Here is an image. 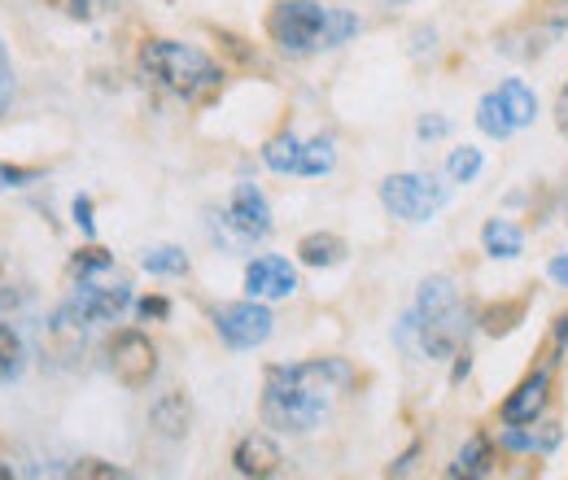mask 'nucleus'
Returning <instances> with one entry per match:
<instances>
[{
  "instance_id": "aec40b11",
  "label": "nucleus",
  "mask_w": 568,
  "mask_h": 480,
  "mask_svg": "<svg viewBox=\"0 0 568 480\" xmlns=\"http://www.w3.org/2000/svg\"><path fill=\"white\" fill-rule=\"evenodd\" d=\"M477 127L490 140H507L516 132L511 119H507V110H503V101H498V92H486V96L477 101Z\"/></svg>"
},
{
  "instance_id": "1a4fd4ad",
  "label": "nucleus",
  "mask_w": 568,
  "mask_h": 480,
  "mask_svg": "<svg viewBox=\"0 0 568 480\" xmlns=\"http://www.w3.org/2000/svg\"><path fill=\"white\" fill-rule=\"evenodd\" d=\"M110 376H114L123 389H132V394L149 389L153 376H158V345L149 341L144 333H136V328L119 333V337L110 341Z\"/></svg>"
},
{
  "instance_id": "58836bf2",
  "label": "nucleus",
  "mask_w": 568,
  "mask_h": 480,
  "mask_svg": "<svg viewBox=\"0 0 568 480\" xmlns=\"http://www.w3.org/2000/svg\"><path fill=\"white\" fill-rule=\"evenodd\" d=\"M389 4H412V0H389Z\"/></svg>"
},
{
  "instance_id": "bb28decb",
  "label": "nucleus",
  "mask_w": 568,
  "mask_h": 480,
  "mask_svg": "<svg viewBox=\"0 0 568 480\" xmlns=\"http://www.w3.org/2000/svg\"><path fill=\"white\" fill-rule=\"evenodd\" d=\"M22 302V279L13 272V263L0 254V310H13Z\"/></svg>"
},
{
  "instance_id": "6ab92c4d",
  "label": "nucleus",
  "mask_w": 568,
  "mask_h": 480,
  "mask_svg": "<svg viewBox=\"0 0 568 480\" xmlns=\"http://www.w3.org/2000/svg\"><path fill=\"white\" fill-rule=\"evenodd\" d=\"M495 472V441L486 432L468 437L450 463V477H490Z\"/></svg>"
},
{
  "instance_id": "c85d7f7f",
  "label": "nucleus",
  "mask_w": 568,
  "mask_h": 480,
  "mask_svg": "<svg viewBox=\"0 0 568 480\" xmlns=\"http://www.w3.org/2000/svg\"><path fill=\"white\" fill-rule=\"evenodd\" d=\"M36 180H40L36 166H9V162H0V193H4V188H27V184H36Z\"/></svg>"
},
{
  "instance_id": "f03ea898",
  "label": "nucleus",
  "mask_w": 568,
  "mask_h": 480,
  "mask_svg": "<svg viewBox=\"0 0 568 480\" xmlns=\"http://www.w3.org/2000/svg\"><path fill=\"white\" fill-rule=\"evenodd\" d=\"M363 31L351 9H328L315 0H276L267 9V35L288 58H311L324 49H342L351 35Z\"/></svg>"
},
{
  "instance_id": "20e7f679",
  "label": "nucleus",
  "mask_w": 568,
  "mask_h": 480,
  "mask_svg": "<svg viewBox=\"0 0 568 480\" xmlns=\"http://www.w3.org/2000/svg\"><path fill=\"white\" fill-rule=\"evenodd\" d=\"M141 70L162 92L180 96L184 105H211L223 92V67L202 49L180 44V40H144Z\"/></svg>"
},
{
  "instance_id": "7c9ffc66",
  "label": "nucleus",
  "mask_w": 568,
  "mask_h": 480,
  "mask_svg": "<svg viewBox=\"0 0 568 480\" xmlns=\"http://www.w3.org/2000/svg\"><path fill=\"white\" fill-rule=\"evenodd\" d=\"M136 315H141L144 324H149V319H166V315H171V302H166V297H141V302H136Z\"/></svg>"
},
{
  "instance_id": "412c9836",
  "label": "nucleus",
  "mask_w": 568,
  "mask_h": 480,
  "mask_svg": "<svg viewBox=\"0 0 568 480\" xmlns=\"http://www.w3.org/2000/svg\"><path fill=\"white\" fill-rule=\"evenodd\" d=\"M481 166H486V153L473 149V144H459V149H450V157H446L450 184H473V180L481 175Z\"/></svg>"
},
{
  "instance_id": "f257e3e1",
  "label": "nucleus",
  "mask_w": 568,
  "mask_h": 480,
  "mask_svg": "<svg viewBox=\"0 0 568 480\" xmlns=\"http://www.w3.org/2000/svg\"><path fill=\"white\" fill-rule=\"evenodd\" d=\"M355 385L351 362L342 358H311V362H288L267 367L263 380V419L281 432H311L324 423L333 407V394Z\"/></svg>"
},
{
  "instance_id": "39448f33",
  "label": "nucleus",
  "mask_w": 568,
  "mask_h": 480,
  "mask_svg": "<svg viewBox=\"0 0 568 480\" xmlns=\"http://www.w3.org/2000/svg\"><path fill=\"white\" fill-rule=\"evenodd\" d=\"M381 202L394 218L403 223H433L442 210L450 206V188L437 184L433 175H416V171H403V175H389L381 184Z\"/></svg>"
},
{
  "instance_id": "ea45409f",
  "label": "nucleus",
  "mask_w": 568,
  "mask_h": 480,
  "mask_svg": "<svg viewBox=\"0 0 568 480\" xmlns=\"http://www.w3.org/2000/svg\"><path fill=\"white\" fill-rule=\"evenodd\" d=\"M565 214H568V202H565Z\"/></svg>"
},
{
  "instance_id": "4c0bfd02",
  "label": "nucleus",
  "mask_w": 568,
  "mask_h": 480,
  "mask_svg": "<svg viewBox=\"0 0 568 480\" xmlns=\"http://www.w3.org/2000/svg\"><path fill=\"white\" fill-rule=\"evenodd\" d=\"M13 477V468H9V463H0V480H9Z\"/></svg>"
},
{
  "instance_id": "a878e982",
  "label": "nucleus",
  "mask_w": 568,
  "mask_h": 480,
  "mask_svg": "<svg viewBox=\"0 0 568 480\" xmlns=\"http://www.w3.org/2000/svg\"><path fill=\"white\" fill-rule=\"evenodd\" d=\"M114 272V254L101 249V245H83L71 258V275L74 279H97V275Z\"/></svg>"
},
{
  "instance_id": "0eeeda50",
  "label": "nucleus",
  "mask_w": 568,
  "mask_h": 480,
  "mask_svg": "<svg viewBox=\"0 0 568 480\" xmlns=\"http://www.w3.org/2000/svg\"><path fill=\"white\" fill-rule=\"evenodd\" d=\"M272 328H276V315L258 297L227 302V306L214 310V333H219V341L227 345V349H258L272 337Z\"/></svg>"
},
{
  "instance_id": "a211bd4d",
  "label": "nucleus",
  "mask_w": 568,
  "mask_h": 480,
  "mask_svg": "<svg viewBox=\"0 0 568 480\" xmlns=\"http://www.w3.org/2000/svg\"><path fill=\"white\" fill-rule=\"evenodd\" d=\"M346 241L337 236V232H306L302 241H297V258L306 263V267H337V263H346Z\"/></svg>"
},
{
  "instance_id": "473e14b6",
  "label": "nucleus",
  "mask_w": 568,
  "mask_h": 480,
  "mask_svg": "<svg viewBox=\"0 0 568 480\" xmlns=\"http://www.w3.org/2000/svg\"><path fill=\"white\" fill-rule=\"evenodd\" d=\"M74 223L83 236H97V223H92V202L88 197H74Z\"/></svg>"
},
{
  "instance_id": "f3484780",
  "label": "nucleus",
  "mask_w": 568,
  "mask_h": 480,
  "mask_svg": "<svg viewBox=\"0 0 568 480\" xmlns=\"http://www.w3.org/2000/svg\"><path fill=\"white\" fill-rule=\"evenodd\" d=\"M481 249L495 258V263H511L525 254V232L511 223V218H490L481 227Z\"/></svg>"
},
{
  "instance_id": "9d476101",
  "label": "nucleus",
  "mask_w": 568,
  "mask_h": 480,
  "mask_svg": "<svg viewBox=\"0 0 568 480\" xmlns=\"http://www.w3.org/2000/svg\"><path fill=\"white\" fill-rule=\"evenodd\" d=\"M223 227L236 232V241H245V245L263 241V236L272 232V206H267L263 188L236 184L232 197H227V210H223Z\"/></svg>"
},
{
  "instance_id": "c756f323",
  "label": "nucleus",
  "mask_w": 568,
  "mask_h": 480,
  "mask_svg": "<svg viewBox=\"0 0 568 480\" xmlns=\"http://www.w3.org/2000/svg\"><path fill=\"white\" fill-rule=\"evenodd\" d=\"M9 101H13V67H9V53L0 44V114L9 110Z\"/></svg>"
},
{
  "instance_id": "423d86ee",
  "label": "nucleus",
  "mask_w": 568,
  "mask_h": 480,
  "mask_svg": "<svg viewBox=\"0 0 568 480\" xmlns=\"http://www.w3.org/2000/svg\"><path fill=\"white\" fill-rule=\"evenodd\" d=\"M263 162L267 171L276 175H306V180H320L337 166V149L333 140L320 136V140H297V136H276L263 144Z\"/></svg>"
},
{
  "instance_id": "393cba45",
  "label": "nucleus",
  "mask_w": 568,
  "mask_h": 480,
  "mask_svg": "<svg viewBox=\"0 0 568 480\" xmlns=\"http://www.w3.org/2000/svg\"><path fill=\"white\" fill-rule=\"evenodd\" d=\"M44 4L58 9L71 22H97V18H105V13L119 9V0H44Z\"/></svg>"
},
{
  "instance_id": "e433bc0d",
  "label": "nucleus",
  "mask_w": 568,
  "mask_h": 480,
  "mask_svg": "<svg viewBox=\"0 0 568 480\" xmlns=\"http://www.w3.org/2000/svg\"><path fill=\"white\" fill-rule=\"evenodd\" d=\"M556 345H568V310L556 319Z\"/></svg>"
},
{
  "instance_id": "dca6fc26",
  "label": "nucleus",
  "mask_w": 568,
  "mask_h": 480,
  "mask_svg": "<svg viewBox=\"0 0 568 480\" xmlns=\"http://www.w3.org/2000/svg\"><path fill=\"white\" fill-rule=\"evenodd\" d=\"M495 92L516 132H520V127H534V119H538V96H534V88H529L525 79H503Z\"/></svg>"
},
{
  "instance_id": "4468645a",
  "label": "nucleus",
  "mask_w": 568,
  "mask_h": 480,
  "mask_svg": "<svg viewBox=\"0 0 568 480\" xmlns=\"http://www.w3.org/2000/svg\"><path fill=\"white\" fill-rule=\"evenodd\" d=\"M83 328H88V324L62 302V306L49 315V324H44V354L58 358V362L79 358V349H83Z\"/></svg>"
},
{
  "instance_id": "2eb2a0df",
  "label": "nucleus",
  "mask_w": 568,
  "mask_h": 480,
  "mask_svg": "<svg viewBox=\"0 0 568 480\" xmlns=\"http://www.w3.org/2000/svg\"><path fill=\"white\" fill-rule=\"evenodd\" d=\"M149 423H153L166 441H184V437H189V423H193V407H189V398H184L180 389L158 394L153 407H149Z\"/></svg>"
},
{
  "instance_id": "7ed1b4c3",
  "label": "nucleus",
  "mask_w": 568,
  "mask_h": 480,
  "mask_svg": "<svg viewBox=\"0 0 568 480\" xmlns=\"http://www.w3.org/2000/svg\"><path fill=\"white\" fill-rule=\"evenodd\" d=\"M468 306L459 302V288L450 275H428L420 284V297H416V310L403 319V337H420V349H425L433 362H446L455 358L464 341H468Z\"/></svg>"
},
{
  "instance_id": "b1692460",
  "label": "nucleus",
  "mask_w": 568,
  "mask_h": 480,
  "mask_svg": "<svg viewBox=\"0 0 568 480\" xmlns=\"http://www.w3.org/2000/svg\"><path fill=\"white\" fill-rule=\"evenodd\" d=\"M22 362H27V345H22V337L9 324H0V385L18 380Z\"/></svg>"
},
{
  "instance_id": "f704fd0d",
  "label": "nucleus",
  "mask_w": 568,
  "mask_h": 480,
  "mask_svg": "<svg viewBox=\"0 0 568 480\" xmlns=\"http://www.w3.org/2000/svg\"><path fill=\"white\" fill-rule=\"evenodd\" d=\"M556 127H560V136H568V83L556 96Z\"/></svg>"
},
{
  "instance_id": "ddd939ff",
  "label": "nucleus",
  "mask_w": 568,
  "mask_h": 480,
  "mask_svg": "<svg viewBox=\"0 0 568 480\" xmlns=\"http://www.w3.org/2000/svg\"><path fill=\"white\" fill-rule=\"evenodd\" d=\"M232 468H236L241 477L267 480L284 468V455L267 432H250V437H241V441H236V450H232Z\"/></svg>"
},
{
  "instance_id": "72a5a7b5",
  "label": "nucleus",
  "mask_w": 568,
  "mask_h": 480,
  "mask_svg": "<svg viewBox=\"0 0 568 480\" xmlns=\"http://www.w3.org/2000/svg\"><path fill=\"white\" fill-rule=\"evenodd\" d=\"M547 279L560 284V288H568V254H556V258L547 263Z\"/></svg>"
},
{
  "instance_id": "4be33fe9",
  "label": "nucleus",
  "mask_w": 568,
  "mask_h": 480,
  "mask_svg": "<svg viewBox=\"0 0 568 480\" xmlns=\"http://www.w3.org/2000/svg\"><path fill=\"white\" fill-rule=\"evenodd\" d=\"M141 267L149 275H189V254L175 245H153V249H144Z\"/></svg>"
},
{
  "instance_id": "c9c22d12",
  "label": "nucleus",
  "mask_w": 568,
  "mask_h": 480,
  "mask_svg": "<svg viewBox=\"0 0 568 480\" xmlns=\"http://www.w3.org/2000/svg\"><path fill=\"white\" fill-rule=\"evenodd\" d=\"M468 371H473V354H468V349H459V354H455V371H450V380L459 385Z\"/></svg>"
},
{
  "instance_id": "9b49d317",
  "label": "nucleus",
  "mask_w": 568,
  "mask_h": 480,
  "mask_svg": "<svg viewBox=\"0 0 568 480\" xmlns=\"http://www.w3.org/2000/svg\"><path fill=\"white\" fill-rule=\"evenodd\" d=\"M547 402H551V367L525 376V380L503 398L498 419H503V423H529V428H534V419L547 411Z\"/></svg>"
},
{
  "instance_id": "5701e85b",
  "label": "nucleus",
  "mask_w": 568,
  "mask_h": 480,
  "mask_svg": "<svg viewBox=\"0 0 568 480\" xmlns=\"http://www.w3.org/2000/svg\"><path fill=\"white\" fill-rule=\"evenodd\" d=\"M525 319V302H495V306H486L481 310V328L490 333V337H507V333H516V324Z\"/></svg>"
},
{
  "instance_id": "f8f14e48",
  "label": "nucleus",
  "mask_w": 568,
  "mask_h": 480,
  "mask_svg": "<svg viewBox=\"0 0 568 480\" xmlns=\"http://www.w3.org/2000/svg\"><path fill=\"white\" fill-rule=\"evenodd\" d=\"M245 293H250V297H267V302L297 293V272H293V263H288V258H276V254H263V258L245 263Z\"/></svg>"
},
{
  "instance_id": "2f4dec72",
  "label": "nucleus",
  "mask_w": 568,
  "mask_h": 480,
  "mask_svg": "<svg viewBox=\"0 0 568 480\" xmlns=\"http://www.w3.org/2000/svg\"><path fill=\"white\" fill-rule=\"evenodd\" d=\"M446 132H450V123H446L442 114H425V119H420V127H416V136L420 140H442Z\"/></svg>"
},
{
  "instance_id": "cd10ccee",
  "label": "nucleus",
  "mask_w": 568,
  "mask_h": 480,
  "mask_svg": "<svg viewBox=\"0 0 568 480\" xmlns=\"http://www.w3.org/2000/svg\"><path fill=\"white\" fill-rule=\"evenodd\" d=\"M71 477H79V480H119L123 477V468L101 463V459H79V463L71 468Z\"/></svg>"
},
{
  "instance_id": "6e6552de",
  "label": "nucleus",
  "mask_w": 568,
  "mask_h": 480,
  "mask_svg": "<svg viewBox=\"0 0 568 480\" xmlns=\"http://www.w3.org/2000/svg\"><path fill=\"white\" fill-rule=\"evenodd\" d=\"M67 306H71L74 315L83 319V324H119L123 319V310L132 306V284L128 279H74V293L67 297Z\"/></svg>"
}]
</instances>
